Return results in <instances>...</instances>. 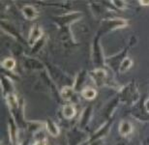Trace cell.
<instances>
[{
    "mask_svg": "<svg viewBox=\"0 0 149 145\" xmlns=\"http://www.w3.org/2000/svg\"><path fill=\"white\" fill-rule=\"evenodd\" d=\"M81 95L86 100H93L97 96V91L95 90L94 88L86 87V88H84V89H82Z\"/></svg>",
    "mask_w": 149,
    "mask_h": 145,
    "instance_id": "cell-5",
    "label": "cell"
},
{
    "mask_svg": "<svg viewBox=\"0 0 149 145\" xmlns=\"http://www.w3.org/2000/svg\"><path fill=\"white\" fill-rule=\"evenodd\" d=\"M139 4H141L143 6H147V5H149V1H142V0H141V1H139Z\"/></svg>",
    "mask_w": 149,
    "mask_h": 145,
    "instance_id": "cell-13",
    "label": "cell"
},
{
    "mask_svg": "<svg viewBox=\"0 0 149 145\" xmlns=\"http://www.w3.org/2000/svg\"><path fill=\"white\" fill-rule=\"evenodd\" d=\"M34 145H47V140L46 139H42V140H38L37 142H35Z\"/></svg>",
    "mask_w": 149,
    "mask_h": 145,
    "instance_id": "cell-12",
    "label": "cell"
},
{
    "mask_svg": "<svg viewBox=\"0 0 149 145\" xmlns=\"http://www.w3.org/2000/svg\"><path fill=\"white\" fill-rule=\"evenodd\" d=\"M63 115L67 119H72V118L76 115V108L73 105H65L63 108Z\"/></svg>",
    "mask_w": 149,
    "mask_h": 145,
    "instance_id": "cell-8",
    "label": "cell"
},
{
    "mask_svg": "<svg viewBox=\"0 0 149 145\" xmlns=\"http://www.w3.org/2000/svg\"><path fill=\"white\" fill-rule=\"evenodd\" d=\"M74 94V89L72 87H69V86H64L61 89V92H60L61 98L65 101H69L72 99Z\"/></svg>",
    "mask_w": 149,
    "mask_h": 145,
    "instance_id": "cell-6",
    "label": "cell"
},
{
    "mask_svg": "<svg viewBox=\"0 0 149 145\" xmlns=\"http://www.w3.org/2000/svg\"><path fill=\"white\" fill-rule=\"evenodd\" d=\"M2 66L7 70H13L15 66H16V61L13 58H6L4 61L2 62Z\"/></svg>",
    "mask_w": 149,
    "mask_h": 145,
    "instance_id": "cell-10",
    "label": "cell"
},
{
    "mask_svg": "<svg viewBox=\"0 0 149 145\" xmlns=\"http://www.w3.org/2000/svg\"><path fill=\"white\" fill-rule=\"evenodd\" d=\"M46 126H47V132H49L52 135H53V137H57V135H59V129L54 122L47 121V122L46 123Z\"/></svg>",
    "mask_w": 149,
    "mask_h": 145,
    "instance_id": "cell-7",
    "label": "cell"
},
{
    "mask_svg": "<svg viewBox=\"0 0 149 145\" xmlns=\"http://www.w3.org/2000/svg\"><path fill=\"white\" fill-rule=\"evenodd\" d=\"M22 14L23 16H24L27 19H35L36 17H38V12L36 11V9L34 7H32V6H24V7L22 8Z\"/></svg>",
    "mask_w": 149,
    "mask_h": 145,
    "instance_id": "cell-3",
    "label": "cell"
},
{
    "mask_svg": "<svg viewBox=\"0 0 149 145\" xmlns=\"http://www.w3.org/2000/svg\"><path fill=\"white\" fill-rule=\"evenodd\" d=\"M112 3L120 9H123L125 7V2L124 1H113Z\"/></svg>",
    "mask_w": 149,
    "mask_h": 145,
    "instance_id": "cell-11",
    "label": "cell"
},
{
    "mask_svg": "<svg viewBox=\"0 0 149 145\" xmlns=\"http://www.w3.org/2000/svg\"><path fill=\"white\" fill-rule=\"evenodd\" d=\"M133 132V126L131 125V123L127 122V121H123L119 125V133L123 137H127L131 133Z\"/></svg>",
    "mask_w": 149,
    "mask_h": 145,
    "instance_id": "cell-4",
    "label": "cell"
},
{
    "mask_svg": "<svg viewBox=\"0 0 149 145\" xmlns=\"http://www.w3.org/2000/svg\"><path fill=\"white\" fill-rule=\"evenodd\" d=\"M132 65H133L132 59H130V58H125L124 60L121 62V64H120V67H119V72H120V73H125V72H127L128 70L131 69Z\"/></svg>",
    "mask_w": 149,
    "mask_h": 145,
    "instance_id": "cell-9",
    "label": "cell"
},
{
    "mask_svg": "<svg viewBox=\"0 0 149 145\" xmlns=\"http://www.w3.org/2000/svg\"><path fill=\"white\" fill-rule=\"evenodd\" d=\"M91 75V78L92 80L94 81V83L97 85V86H103L104 84L106 83L107 78H108V74L105 70L103 69H98V70H94L90 73Z\"/></svg>",
    "mask_w": 149,
    "mask_h": 145,
    "instance_id": "cell-1",
    "label": "cell"
},
{
    "mask_svg": "<svg viewBox=\"0 0 149 145\" xmlns=\"http://www.w3.org/2000/svg\"><path fill=\"white\" fill-rule=\"evenodd\" d=\"M42 36H43V30H42V28L38 25H34L31 28L30 33H29V44L31 46L34 45L37 41L41 39Z\"/></svg>",
    "mask_w": 149,
    "mask_h": 145,
    "instance_id": "cell-2",
    "label": "cell"
}]
</instances>
